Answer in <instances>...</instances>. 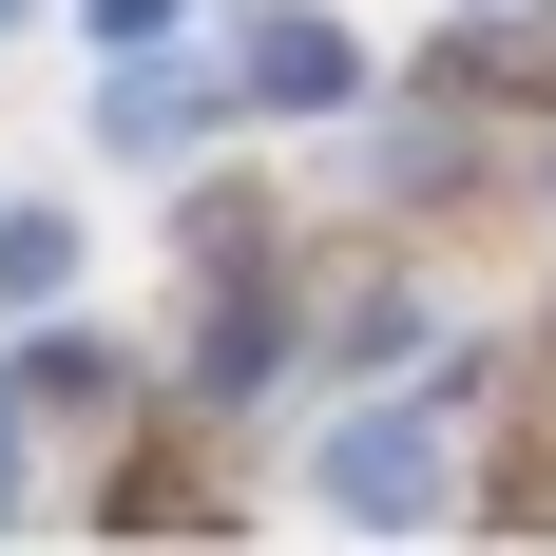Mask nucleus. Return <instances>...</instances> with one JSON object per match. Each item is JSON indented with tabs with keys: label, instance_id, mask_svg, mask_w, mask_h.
I'll list each match as a JSON object with an SVG mask.
<instances>
[{
	"label": "nucleus",
	"instance_id": "obj_1",
	"mask_svg": "<svg viewBox=\"0 0 556 556\" xmlns=\"http://www.w3.org/2000/svg\"><path fill=\"white\" fill-rule=\"evenodd\" d=\"M327 500L345 518H442V442H422V422H345V442H327Z\"/></svg>",
	"mask_w": 556,
	"mask_h": 556
},
{
	"label": "nucleus",
	"instance_id": "obj_2",
	"mask_svg": "<svg viewBox=\"0 0 556 556\" xmlns=\"http://www.w3.org/2000/svg\"><path fill=\"white\" fill-rule=\"evenodd\" d=\"M58 269H77V230H58V212H0V307H39Z\"/></svg>",
	"mask_w": 556,
	"mask_h": 556
},
{
	"label": "nucleus",
	"instance_id": "obj_3",
	"mask_svg": "<svg viewBox=\"0 0 556 556\" xmlns=\"http://www.w3.org/2000/svg\"><path fill=\"white\" fill-rule=\"evenodd\" d=\"M250 77H269V97H345V39H327V20H288V39L250 58Z\"/></svg>",
	"mask_w": 556,
	"mask_h": 556
},
{
	"label": "nucleus",
	"instance_id": "obj_4",
	"mask_svg": "<svg viewBox=\"0 0 556 556\" xmlns=\"http://www.w3.org/2000/svg\"><path fill=\"white\" fill-rule=\"evenodd\" d=\"M500 77H538V97H556V20H518V39H500Z\"/></svg>",
	"mask_w": 556,
	"mask_h": 556
},
{
	"label": "nucleus",
	"instance_id": "obj_5",
	"mask_svg": "<svg viewBox=\"0 0 556 556\" xmlns=\"http://www.w3.org/2000/svg\"><path fill=\"white\" fill-rule=\"evenodd\" d=\"M97 39H173V0H97Z\"/></svg>",
	"mask_w": 556,
	"mask_h": 556
},
{
	"label": "nucleus",
	"instance_id": "obj_6",
	"mask_svg": "<svg viewBox=\"0 0 556 556\" xmlns=\"http://www.w3.org/2000/svg\"><path fill=\"white\" fill-rule=\"evenodd\" d=\"M0 20H20V0H0Z\"/></svg>",
	"mask_w": 556,
	"mask_h": 556
}]
</instances>
